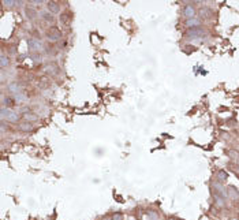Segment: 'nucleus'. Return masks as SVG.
<instances>
[{
	"label": "nucleus",
	"mask_w": 239,
	"mask_h": 220,
	"mask_svg": "<svg viewBox=\"0 0 239 220\" xmlns=\"http://www.w3.org/2000/svg\"><path fill=\"white\" fill-rule=\"evenodd\" d=\"M200 15H201V17H204V18L209 17V15H210V10H208V8H201V10H200Z\"/></svg>",
	"instance_id": "dca6fc26"
},
{
	"label": "nucleus",
	"mask_w": 239,
	"mask_h": 220,
	"mask_svg": "<svg viewBox=\"0 0 239 220\" xmlns=\"http://www.w3.org/2000/svg\"><path fill=\"white\" fill-rule=\"evenodd\" d=\"M44 70H45L48 74H51V75H56L57 72H59V68H57V66H56V64H53V63H49V64H47Z\"/></svg>",
	"instance_id": "1a4fd4ad"
},
{
	"label": "nucleus",
	"mask_w": 239,
	"mask_h": 220,
	"mask_svg": "<svg viewBox=\"0 0 239 220\" xmlns=\"http://www.w3.org/2000/svg\"><path fill=\"white\" fill-rule=\"evenodd\" d=\"M47 10L48 11H51L53 15L59 14V12H60V6L57 4L56 1H48L47 3Z\"/></svg>",
	"instance_id": "423d86ee"
},
{
	"label": "nucleus",
	"mask_w": 239,
	"mask_h": 220,
	"mask_svg": "<svg viewBox=\"0 0 239 220\" xmlns=\"http://www.w3.org/2000/svg\"><path fill=\"white\" fill-rule=\"evenodd\" d=\"M40 15H41V18H43L44 21H47L48 23H55V15H53L51 11L43 10V11H40Z\"/></svg>",
	"instance_id": "39448f33"
},
{
	"label": "nucleus",
	"mask_w": 239,
	"mask_h": 220,
	"mask_svg": "<svg viewBox=\"0 0 239 220\" xmlns=\"http://www.w3.org/2000/svg\"><path fill=\"white\" fill-rule=\"evenodd\" d=\"M15 4L17 3H14V1H4V6H8V7H14Z\"/></svg>",
	"instance_id": "f3484780"
},
{
	"label": "nucleus",
	"mask_w": 239,
	"mask_h": 220,
	"mask_svg": "<svg viewBox=\"0 0 239 220\" xmlns=\"http://www.w3.org/2000/svg\"><path fill=\"white\" fill-rule=\"evenodd\" d=\"M25 14H26V17H28L29 19H36L37 18V11H36V8H33L32 6H29V7L25 8Z\"/></svg>",
	"instance_id": "0eeeda50"
},
{
	"label": "nucleus",
	"mask_w": 239,
	"mask_h": 220,
	"mask_svg": "<svg viewBox=\"0 0 239 220\" xmlns=\"http://www.w3.org/2000/svg\"><path fill=\"white\" fill-rule=\"evenodd\" d=\"M21 130H23V131H29V130H32L33 127H32V124L30 123H21Z\"/></svg>",
	"instance_id": "2eb2a0df"
},
{
	"label": "nucleus",
	"mask_w": 239,
	"mask_h": 220,
	"mask_svg": "<svg viewBox=\"0 0 239 220\" xmlns=\"http://www.w3.org/2000/svg\"><path fill=\"white\" fill-rule=\"evenodd\" d=\"M12 104H14V101H12V99H11V97H3V107L10 108Z\"/></svg>",
	"instance_id": "ddd939ff"
},
{
	"label": "nucleus",
	"mask_w": 239,
	"mask_h": 220,
	"mask_svg": "<svg viewBox=\"0 0 239 220\" xmlns=\"http://www.w3.org/2000/svg\"><path fill=\"white\" fill-rule=\"evenodd\" d=\"M201 34H204V30L201 28L189 29V32H187V36H189V37H200Z\"/></svg>",
	"instance_id": "6e6552de"
},
{
	"label": "nucleus",
	"mask_w": 239,
	"mask_h": 220,
	"mask_svg": "<svg viewBox=\"0 0 239 220\" xmlns=\"http://www.w3.org/2000/svg\"><path fill=\"white\" fill-rule=\"evenodd\" d=\"M200 23L201 21L198 18H191V19H187L186 22V26L189 29H193V28H200Z\"/></svg>",
	"instance_id": "9d476101"
},
{
	"label": "nucleus",
	"mask_w": 239,
	"mask_h": 220,
	"mask_svg": "<svg viewBox=\"0 0 239 220\" xmlns=\"http://www.w3.org/2000/svg\"><path fill=\"white\" fill-rule=\"evenodd\" d=\"M196 7H193L191 4H187L185 6V8H183V15H185V18L187 19H191V18H196Z\"/></svg>",
	"instance_id": "20e7f679"
},
{
	"label": "nucleus",
	"mask_w": 239,
	"mask_h": 220,
	"mask_svg": "<svg viewBox=\"0 0 239 220\" xmlns=\"http://www.w3.org/2000/svg\"><path fill=\"white\" fill-rule=\"evenodd\" d=\"M23 118L28 120H37V115L33 114L32 111H26V112H23Z\"/></svg>",
	"instance_id": "f8f14e48"
},
{
	"label": "nucleus",
	"mask_w": 239,
	"mask_h": 220,
	"mask_svg": "<svg viewBox=\"0 0 239 220\" xmlns=\"http://www.w3.org/2000/svg\"><path fill=\"white\" fill-rule=\"evenodd\" d=\"M1 116H3V119H7L8 122H17L19 119L18 114H15L11 108H6V107H3V110H1Z\"/></svg>",
	"instance_id": "f257e3e1"
},
{
	"label": "nucleus",
	"mask_w": 239,
	"mask_h": 220,
	"mask_svg": "<svg viewBox=\"0 0 239 220\" xmlns=\"http://www.w3.org/2000/svg\"><path fill=\"white\" fill-rule=\"evenodd\" d=\"M29 48H30V51H33V52H40V51H43V43H41V40H38V38H32V40L29 41Z\"/></svg>",
	"instance_id": "7ed1b4c3"
},
{
	"label": "nucleus",
	"mask_w": 239,
	"mask_h": 220,
	"mask_svg": "<svg viewBox=\"0 0 239 220\" xmlns=\"http://www.w3.org/2000/svg\"><path fill=\"white\" fill-rule=\"evenodd\" d=\"M47 37L49 38L51 41H59V40L62 38V32H60L56 26H53V28H51L47 32Z\"/></svg>",
	"instance_id": "f03ea898"
},
{
	"label": "nucleus",
	"mask_w": 239,
	"mask_h": 220,
	"mask_svg": "<svg viewBox=\"0 0 239 220\" xmlns=\"http://www.w3.org/2000/svg\"><path fill=\"white\" fill-rule=\"evenodd\" d=\"M10 64V60H8V57L6 56V55H1V67L3 68H6V67Z\"/></svg>",
	"instance_id": "4468645a"
},
{
	"label": "nucleus",
	"mask_w": 239,
	"mask_h": 220,
	"mask_svg": "<svg viewBox=\"0 0 239 220\" xmlns=\"http://www.w3.org/2000/svg\"><path fill=\"white\" fill-rule=\"evenodd\" d=\"M8 90L12 93V94H19V93H22V88L18 85V83H10L8 85Z\"/></svg>",
	"instance_id": "9b49d317"
}]
</instances>
